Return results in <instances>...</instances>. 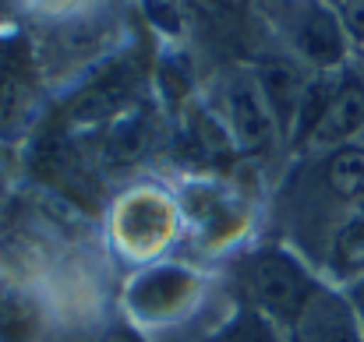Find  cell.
<instances>
[{
	"label": "cell",
	"instance_id": "7",
	"mask_svg": "<svg viewBox=\"0 0 364 342\" xmlns=\"http://www.w3.org/2000/svg\"><path fill=\"white\" fill-rule=\"evenodd\" d=\"M36 311L18 293H0V342H32Z\"/></svg>",
	"mask_w": 364,
	"mask_h": 342
},
{
	"label": "cell",
	"instance_id": "1",
	"mask_svg": "<svg viewBox=\"0 0 364 342\" xmlns=\"http://www.w3.org/2000/svg\"><path fill=\"white\" fill-rule=\"evenodd\" d=\"M251 286L258 300L283 318H297L308 304V279L283 254H258L251 261Z\"/></svg>",
	"mask_w": 364,
	"mask_h": 342
},
{
	"label": "cell",
	"instance_id": "14",
	"mask_svg": "<svg viewBox=\"0 0 364 342\" xmlns=\"http://www.w3.org/2000/svg\"><path fill=\"white\" fill-rule=\"evenodd\" d=\"M340 258L343 261H361L364 258V216L343 229V236H340Z\"/></svg>",
	"mask_w": 364,
	"mask_h": 342
},
{
	"label": "cell",
	"instance_id": "12",
	"mask_svg": "<svg viewBox=\"0 0 364 342\" xmlns=\"http://www.w3.org/2000/svg\"><path fill=\"white\" fill-rule=\"evenodd\" d=\"M216 342H276V339H272V332H269V325H265L262 318L244 314V318H237Z\"/></svg>",
	"mask_w": 364,
	"mask_h": 342
},
{
	"label": "cell",
	"instance_id": "6",
	"mask_svg": "<svg viewBox=\"0 0 364 342\" xmlns=\"http://www.w3.org/2000/svg\"><path fill=\"white\" fill-rule=\"evenodd\" d=\"M188 293V275L184 272H156L134 286V304L141 311H166Z\"/></svg>",
	"mask_w": 364,
	"mask_h": 342
},
{
	"label": "cell",
	"instance_id": "5",
	"mask_svg": "<svg viewBox=\"0 0 364 342\" xmlns=\"http://www.w3.org/2000/svg\"><path fill=\"white\" fill-rule=\"evenodd\" d=\"M262 92H265V99H269V106L276 114L287 116L301 106L304 85H301V75L294 71V64H287V60H265L262 64Z\"/></svg>",
	"mask_w": 364,
	"mask_h": 342
},
{
	"label": "cell",
	"instance_id": "3",
	"mask_svg": "<svg viewBox=\"0 0 364 342\" xmlns=\"http://www.w3.org/2000/svg\"><path fill=\"white\" fill-rule=\"evenodd\" d=\"M301 50L308 60L322 64V67H333L340 64L343 57V35H340V25L329 11L315 7L308 11V18L301 21Z\"/></svg>",
	"mask_w": 364,
	"mask_h": 342
},
{
	"label": "cell",
	"instance_id": "11",
	"mask_svg": "<svg viewBox=\"0 0 364 342\" xmlns=\"http://www.w3.org/2000/svg\"><path fill=\"white\" fill-rule=\"evenodd\" d=\"M28 106V82L21 71H0V123L18 120Z\"/></svg>",
	"mask_w": 364,
	"mask_h": 342
},
{
	"label": "cell",
	"instance_id": "8",
	"mask_svg": "<svg viewBox=\"0 0 364 342\" xmlns=\"http://www.w3.org/2000/svg\"><path fill=\"white\" fill-rule=\"evenodd\" d=\"M329 187L340 198H364V152L343 148L329 159Z\"/></svg>",
	"mask_w": 364,
	"mask_h": 342
},
{
	"label": "cell",
	"instance_id": "15",
	"mask_svg": "<svg viewBox=\"0 0 364 342\" xmlns=\"http://www.w3.org/2000/svg\"><path fill=\"white\" fill-rule=\"evenodd\" d=\"M343 25L364 39V0H343Z\"/></svg>",
	"mask_w": 364,
	"mask_h": 342
},
{
	"label": "cell",
	"instance_id": "9",
	"mask_svg": "<svg viewBox=\"0 0 364 342\" xmlns=\"http://www.w3.org/2000/svg\"><path fill=\"white\" fill-rule=\"evenodd\" d=\"M308 342H358V336H354V325L347 321V311L340 304L326 300L322 307L311 311Z\"/></svg>",
	"mask_w": 364,
	"mask_h": 342
},
{
	"label": "cell",
	"instance_id": "4",
	"mask_svg": "<svg viewBox=\"0 0 364 342\" xmlns=\"http://www.w3.org/2000/svg\"><path fill=\"white\" fill-rule=\"evenodd\" d=\"M230 120H234V131H237L244 152H258L269 141V116L251 89H237L230 96Z\"/></svg>",
	"mask_w": 364,
	"mask_h": 342
},
{
	"label": "cell",
	"instance_id": "13",
	"mask_svg": "<svg viewBox=\"0 0 364 342\" xmlns=\"http://www.w3.org/2000/svg\"><path fill=\"white\" fill-rule=\"evenodd\" d=\"M138 148H141V134H138V127L131 123V127H121L114 138H110V155L114 159H134L138 155Z\"/></svg>",
	"mask_w": 364,
	"mask_h": 342
},
{
	"label": "cell",
	"instance_id": "17",
	"mask_svg": "<svg viewBox=\"0 0 364 342\" xmlns=\"http://www.w3.org/2000/svg\"><path fill=\"white\" fill-rule=\"evenodd\" d=\"M0 194H4V180H0Z\"/></svg>",
	"mask_w": 364,
	"mask_h": 342
},
{
	"label": "cell",
	"instance_id": "2",
	"mask_svg": "<svg viewBox=\"0 0 364 342\" xmlns=\"http://www.w3.org/2000/svg\"><path fill=\"white\" fill-rule=\"evenodd\" d=\"M361 123H364V85L361 82H347V85H340L329 96V103H326V110H322L311 134H315V141L333 145V141H343L347 134H354Z\"/></svg>",
	"mask_w": 364,
	"mask_h": 342
},
{
	"label": "cell",
	"instance_id": "16",
	"mask_svg": "<svg viewBox=\"0 0 364 342\" xmlns=\"http://www.w3.org/2000/svg\"><path fill=\"white\" fill-rule=\"evenodd\" d=\"M103 342H141V339H134L131 332H110V336H107Z\"/></svg>",
	"mask_w": 364,
	"mask_h": 342
},
{
	"label": "cell",
	"instance_id": "10",
	"mask_svg": "<svg viewBox=\"0 0 364 342\" xmlns=\"http://www.w3.org/2000/svg\"><path fill=\"white\" fill-rule=\"evenodd\" d=\"M121 99H124L121 85H96V89H89V92L75 103L71 120H82V123H89V120H103V116H110L117 106H121Z\"/></svg>",
	"mask_w": 364,
	"mask_h": 342
}]
</instances>
